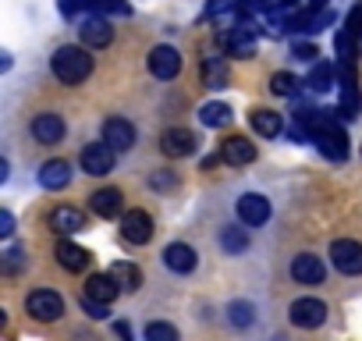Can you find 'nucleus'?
<instances>
[{"label": "nucleus", "instance_id": "nucleus-10", "mask_svg": "<svg viewBox=\"0 0 362 341\" xmlns=\"http://www.w3.org/2000/svg\"><path fill=\"white\" fill-rule=\"evenodd\" d=\"M149 71H153L156 79L170 82V79L181 71V54H177L174 47H153V54H149Z\"/></svg>", "mask_w": 362, "mask_h": 341}, {"label": "nucleus", "instance_id": "nucleus-30", "mask_svg": "<svg viewBox=\"0 0 362 341\" xmlns=\"http://www.w3.org/2000/svg\"><path fill=\"white\" fill-rule=\"evenodd\" d=\"M270 89H274V96H295V93H298V79L288 75V71H277V75L270 79Z\"/></svg>", "mask_w": 362, "mask_h": 341}, {"label": "nucleus", "instance_id": "nucleus-3", "mask_svg": "<svg viewBox=\"0 0 362 341\" xmlns=\"http://www.w3.org/2000/svg\"><path fill=\"white\" fill-rule=\"evenodd\" d=\"M121 235H124V242H132V245H146V242L153 238V217H149L146 210H128V214H121Z\"/></svg>", "mask_w": 362, "mask_h": 341}, {"label": "nucleus", "instance_id": "nucleus-37", "mask_svg": "<svg viewBox=\"0 0 362 341\" xmlns=\"http://www.w3.org/2000/svg\"><path fill=\"white\" fill-rule=\"evenodd\" d=\"M4 263H8V270H18V267H22V253H18V249H8V253H4Z\"/></svg>", "mask_w": 362, "mask_h": 341}, {"label": "nucleus", "instance_id": "nucleus-17", "mask_svg": "<svg viewBox=\"0 0 362 341\" xmlns=\"http://www.w3.org/2000/svg\"><path fill=\"white\" fill-rule=\"evenodd\" d=\"M33 135H36V142H43V146L61 142V139H64V117H61V114H40V117L33 121Z\"/></svg>", "mask_w": 362, "mask_h": 341}, {"label": "nucleus", "instance_id": "nucleus-29", "mask_svg": "<svg viewBox=\"0 0 362 341\" xmlns=\"http://www.w3.org/2000/svg\"><path fill=\"white\" fill-rule=\"evenodd\" d=\"M228 320H231L235 327H249V323L256 320L252 302H242V299H238V302H231V306H228Z\"/></svg>", "mask_w": 362, "mask_h": 341}, {"label": "nucleus", "instance_id": "nucleus-34", "mask_svg": "<svg viewBox=\"0 0 362 341\" xmlns=\"http://www.w3.org/2000/svg\"><path fill=\"white\" fill-rule=\"evenodd\" d=\"M82 309H86L93 320H103V316H107V306H103V302H93V299H86V295H82Z\"/></svg>", "mask_w": 362, "mask_h": 341}, {"label": "nucleus", "instance_id": "nucleus-18", "mask_svg": "<svg viewBox=\"0 0 362 341\" xmlns=\"http://www.w3.org/2000/svg\"><path fill=\"white\" fill-rule=\"evenodd\" d=\"M89 207H93V214H96V217L114 221V217L121 214V207H124V196H121L117 189H100V192H93Z\"/></svg>", "mask_w": 362, "mask_h": 341}, {"label": "nucleus", "instance_id": "nucleus-38", "mask_svg": "<svg viewBox=\"0 0 362 341\" xmlns=\"http://www.w3.org/2000/svg\"><path fill=\"white\" fill-rule=\"evenodd\" d=\"M114 330H117V337H121V341H132V327H128L124 320H121V323H114Z\"/></svg>", "mask_w": 362, "mask_h": 341}, {"label": "nucleus", "instance_id": "nucleus-2", "mask_svg": "<svg viewBox=\"0 0 362 341\" xmlns=\"http://www.w3.org/2000/svg\"><path fill=\"white\" fill-rule=\"evenodd\" d=\"M221 43L228 47V54H231V57H252V54H256V47H259L256 29H252L249 22L228 25V29L221 33Z\"/></svg>", "mask_w": 362, "mask_h": 341}, {"label": "nucleus", "instance_id": "nucleus-26", "mask_svg": "<svg viewBox=\"0 0 362 341\" xmlns=\"http://www.w3.org/2000/svg\"><path fill=\"white\" fill-rule=\"evenodd\" d=\"M221 245L228 249V256H238V253L249 249V231H245V228H224Z\"/></svg>", "mask_w": 362, "mask_h": 341}, {"label": "nucleus", "instance_id": "nucleus-11", "mask_svg": "<svg viewBox=\"0 0 362 341\" xmlns=\"http://www.w3.org/2000/svg\"><path fill=\"white\" fill-rule=\"evenodd\" d=\"M221 160H228L235 167H245V163L256 160V142H249L245 135H228L221 142Z\"/></svg>", "mask_w": 362, "mask_h": 341}, {"label": "nucleus", "instance_id": "nucleus-23", "mask_svg": "<svg viewBox=\"0 0 362 341\" xmlns=\"http://www.w3.org/2000/svg\"><path fill=\"white\" fill-rule=\"evenodd\" d=\"M249 125H252L259 135H277V132L284 128L281 114H277V110H267V107H256V110L249 114Z\"/></svg>", "mask_w": 362, "mask_h": 341}, {"label": "nucleus", "instance_id": "nucleus-31", "mask_svg": "<svg viewBox=\"0 0 362 341\" xmlns=\"http://www.w3.org/2000/svg\"><path fill=\"white\" fill-rule=\"evenodd\" d=\"M146 341H177V330H174L170 323L156 320V323H149V327H146Z\"/></svg>", "mask_w": 362, "mask_h": 341}, {"label": "nucleus", "instance_id": "nucleus-33", "mask_svg": "<svg viewBox=\"0 0 362 341\" xmlns=\"http://www.w3.org/2000/svg\"><path fill=\"white\" fill-rule=\"evenodd\" d=\"M149 185H153V189H174V185H177V178L170 175V170H160V175H153V178H149Z\"/></svg>", "mask_w": 362, "mask_h": 341}, {"label": "nucleus", "instance_id": "nucleus-15", "mask_svg": "<svg viewBox=\"0 0 362 341\" xmlns=\"http://www.w3.org/2000/svg\"><path fill=\"white\" fill-rule=\"evenodd\" d=\"M78 36H82L86 47H107V43L114 40V29H110V22H107L103 15H86Z\"/></svg>", "mask_w": 362, "mask_h": 341}, {"label": "nucleus", "instance_id": "nucleus-4", "mask_svg": "<svg viewBox=\"0 0 362 341\" xmlns=\"http://www.w3.org/2000/svg\"><path fill=\"white\" fill-rule=\"evenodd\" d=\"M288 316H291L295 327L313 330V327H320V323L327 320V306H323L320 299H295L291 309H288Z\"/></svg>", "mask_w": 362, "mask_h": 341}, {"label": "nucleus", "instance_id": "nucleus-13", "mask_svg": "<svg viewBox=\"0 0 362 341\" xmlns=\"http://www.w3.org/2000/svg\"><path fill=\"white\" fill-rule=\"evenodd\" d=\"M103 142L114 146L117 153H121V149H132V146H135V128H132V121H124V117H107V121H103Z\"/></svg>", "mask_w": 362, "mask_h": 341}, {"label": "nucleus", "instance_id": "nucleus-1", "mask_svg": "<svg viewBox=\"0 0 362 341\" xmlns=\"http://www.w3.org/2000/svg\"><path fill=\"white\" fill-rule=\"evenodd\" d=\"M50 71L64 82V86H78L93 75V57L82 50V47H61L54 57H50Z\"/></svg>", "mask_w": 362, "mask_h": 341}, {"label": "nucleus", "instance_id": "nucleus-24", "mask_svg": "<svg viewBox=\"0 0 362 341\" xmlns=\"http://www.w3.org/2000/svg\"><path fill=\"white\" fill-rule=\"evenodd\" d=\"M110 277H114V281H117L124 291H135V288L142 284V270H139L135 263H124V260L110 267Z\"/></svg>", "mask_w": 362, "mask_h": 341}, {"label": "nucleus", "instance_id": "nucleus-19", "mask_svg": "<svg viewBox=\"0 0 362 341\" xmlns=\"http://www.w3.org/2000/svg\"><path fill=\"white\" fill-rule=\"evenodd\" d=\"M50 228H54L57 235H75V231L86 228V214L75 210V207H57V210L50 214Z\"/></svg>", "mask_w": 362, "mask_h": 341}, {"label": "nucleus", "instance_id": "nucleus-7", "mask_svg": "<svg viewBox=\"0 0 362 341\" xmlns=\"http://www.w3.org/2000/svg\"><path fill=\"white\" fill-rule=\"evenodd\" d=\"M238 221H242L245 228H263V224L270 221V203H267L259 192H245V196L238 200Z\"/></svg>", "mask_w": 362, "mask_h": 341}, {"label": "nucleus", "instance_id": "nucleus-35", "mask_svg": "<svg viewBox=\"0 0 362 341\" xmlns=\"http://www.w3.org/2000/svg\"><path fill=\"white\" fill-rule=\"evenodd\" d=\"M231 8H238L235 0H210V4H206V18H214V15H221V11H231Z\"/></svg>", "mask_w": 362, "mask_h": 341}, {"label": "nucleus", "instance_id": "nucleus-9", "mask_svg": "<svg viewBox=\"0 0 362 341\" xmlns=\"http://www.w3.org/2000/svg\"><path fill=\"white\" fill-rule=\"evenodd\" d=\"M196 142H199V139H196L189 128H167L163 139H160V149L177 160V156H192V153H196Z\"/></svg>", "mask_w": 362, "mask_h": 341}, {"label": "nucleus", "instance_id": "nucleus-36", "mask_svg": "<svg viewBox=\"0 0 362 341\" xmlns=\"http://www.w3.org/2000/svg\"><path fill=\"white\" fill-rule=\"evenodd\" d=\"M11 231H15V217H11L8 210H0V235H4V238H8Z\"/></svg>", "mask_w": 362, "mask_h": 341}, {"label": "nucleus", "instance_id": "nucleus-14", "mask_svg": "<svg viewBox=\"0 0 362 341\" xmlns=\"http://www.w3.org/2000/svg\"><path fill=\"white\" fill-rule=\"evenodd\" d=\"M323 274H327V267H323V260L313 256V253H302V256L291 260V277H295L298 284H320Z\"/></svg>", "mask_w": 362, "mask_h": 341}, {"label": "nucleus", "instance_id": "nucleus-20", "mask_svg": "<svg viewBox=\"0 0 362 341\" xmlns=\"http://www.w3.org/2000/svg\"><path fill=\"white\" fill-rule=\"evenodd\" d=\"M54 256H57V263H61L64 270H71V274L86 270L89 260H93V256H89L82 245H75V242H57V253H54Z\"/></svg>", "mask_w": 362, "mask_h": 341}, {"label": "nucleus", "instance_id": "nucleus-16", "mask_svg": "<svg viewBox=\"0 0 362 341\" xmlns=\"http://www.w3.org/2000/svg\"><path fill=\"white\" fill-rule=\"evenodd\" d=\"M86 299H93V302H103V306H110L117 295H121V284L110 277V274H93L89 281H86V291H82Z\"/></svg>", "mask_w": 362, "mask_h": 341}, {"label": "nucleus", "instance_id": "nucleus-32", "mask_svg": "<svg viewBox=\"0 0 362 341\" xmlns=\"http://www.w3.org/2000/svg\"><path fill=\"white\" fill-rule=\"evenodd\" d=\"M291 57H295V61H309V64H316V61H320V50H316L313 43H295V47H291Z\"/></svg>", "mask_w": 362, "mask_h": 341}, {"label": "nucleus", "instance_id": "nucleus-28", "mask_svg": "<svg viewBox=\"0 0 362 341\" xmlns=\"http://www.w3.org/2000/svg\"><path fill=\"white\" fill-rule=\"evenodd\" d=\"M309 86H313L316 93H327V89L334 86V68H330L327 61H316L313 71H309Z\"/></svg>", "mask_w": 362, "mask_h": 341}, {"label": "nucleus", "instance_id": "nucleus-12", "mask_svg": "<svg viewBox=\"0 0 362 341\" xmlns=\"http://www.w3.org/2000/svg\"><path fill=\"white\" fill-rule=\"evenodd\" d=\"M196 263H199V256H196V249L185 245V242H174V245L163 249V267L174 270V274H192Z\"/></svg>", "mask_w": 362, "mask_h": 341}, {"label": "nucleus", "instance_id": "nucleus-21", "mask_svg": "<svg viewBox=\"0 0 362 341\" xmlns=\"http://www.w3.org/2000/svg\"><path fill=\"white\" fill-rule=\"evenodd\" d=\"M68 182H71V167H68L64 160H47V163H43V170H40V185H43V189L57 192V189H64Z\"/></svg>", "mask_w": 362, "mask_h": 341}, {"label": "nucleus", "instance_id": "nucleus-8", "mask_svg": "<svg viewBox=\"0 0 362 341\" xmlns=\"http://www.w3.org/2000/svg\"><path fill=\"white\" fill-rule=\"evenodd\" d=\"M25 309L36 316V320H43V323H50V320H57L61 313H64V299L57 295V291H33L29 295V302H25Z\"/></svg>", "mask_w": 362, "mask_h": 341}, {"label": "nucleus", "instance_id": "nucleus-27", "mask_svg": "<svg viewBox=\"0 0 362 341\" xmlns=\"http://www.w3.org/2000/svg\"><path fill=\"white\" fill-rule=\"evenodd\" d=\"M355 33H348V29H341L337 33V40H334V47H337V57H341V64H355V57H358V47H355Z\"/></svg>", "mask_w": 362, "mask_h": 341}, {"label": "nucleus", "instance_id": "nucleus-5", "mask_svg": "<svg viewBox=\"0 0 362 341\" xmlns=\"http://www.w3.org/2000/svg\"><path fill=\"white\" fill-rule=\"evenodd\" d=\"M330 260H334V267L341 270V274H362V245L358 242H351V238H337L334 245H330Z\"/></svg>", "mask_w": 362, "mask_h": 341}, {"label": "nucleus", "instance_id": "nucleus-6", "mask_svg": "<svg viewBox=\"0 0 362 341\" xmlns=\"http://www.w3.org/2000/svg\"><path fill=\"white\" fill-rule=\"evenodd\" d=\"M114 146H107V142H89L86 149H82V170L86 175H110L114 170Z\"/></svg>", "mask_w": 362, "mask_h": 341}, {"label": "nucleus", "instance_id": "nucleus-22", "mask_svg": "<svg viewBox=\"0 0 362 341\" xmlns=\"http://www.w3.org/2000/svg\"><path fill=\"white\" fill-rule=\"evenodd\" d=\"M203 79L210 89H224L231 82V71H228V57H206L203 61Z\"/></svg>", "mask_w": 362, "mask_h": 341}, {"label": "nucleus", "instance_id": "nucleus-25", "mask_svg": "<svg viewBox=\"0 0 362 341\" xmlns=\"http://www.w3.org/2000/svg\"><path fill=\"white\" fill-rule=\"evenodd\" d=\"M199 121L210 125V128H224V125H231V107L228 103H206V107H199Z\"/></svg>", "mask_w": 362, "mask_h": 341}]
</instances>
